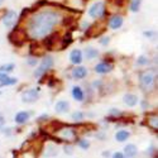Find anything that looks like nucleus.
I'll return each mask as SVG.
<instances>
[{
  "instance_id": "nucleus-1",
  "label": "nucleus",
  "mask_w": 158,
  "mask_h": 158,
  "mask_svg": "<svg viewBox=\"0 0 158 158\" xmlns=\"http://www.w3.org/2000/svg\"><path fill=\"white\" fill-rule=\"evenodd\" d=\"M60 22V15L56 11L44 10L33 15L28 22V34L34 39L46 38Z\"/></svg>"
},
{
  "instance_id": "nucleus-2",
  "label": "nucleus",
  "mask_w": 158,
  "mask_h": 158,
  "mask_svg": "<svg viewBox=\"0 0 158 158\" xmlns=\"http://www.w3.org/2000/svg\"><path fill=\"white\" fill-rule=\"evenodd\" d=\"M156 77H157V73L154 70L149 69V70H146L140 73V77H139V84H140V87L149 93L154 89V84H156Z\"/></svg>"
},
{
  "instance_id": "nucleus-3",
  "label": "nucleus",
  "mask_w": 158,
  "mask_h": 158,
  "mask_svg": "<svg viewBox=\"0 0 158 158\" xmlns=\"http://www.w3.org/2000/svg\"><path fill=\"white\" fill-rule=\"evenodd\" d=\"M9 39H10V42L13 44L20 47L22 44H24L25 41H27V34H25V32L23 29L17 28L9 34Z\"/></svg>"
},
{
  "instance_id": "nucleus-4",
  "label": "nucleus",
  "mask_w": 158,
  "mask_h": 158,
  "mask_svg": "<svg viewBox=\"0 0 158 158\" xmlns=\"http://www.w3.org/2000/svg\"><path fill=\"white\" fill-rule=\"evenodd\" d=\"M52 66H53V58L49 57V56H44L43 61L41 62V64H39V67L34 71V76L35 77H41L42 75H44Z\"/></svg>"
},
{
  "instance_id": "nucleus-5",
  "label": "nucleus",
  "mask_w": 158,
  "mask_h": 158,
  "mask_svg": "<svg viewBox=\"0 0 158 158\" xmlns=\"http://www.w3.org/2000/svg\"><path fill=\"white\" fill-rule=\"evenodd\" d=\"M104 13H105V4L102 2H98L93 4V6L89 10L90 17H93V18H100L104 15Z\"/></svg>"
},
{
  "instance_id": "nucleus-6",
  "label": "nucleus",
  "mask_w": 158,
  "mask_h": 158,
  "mask_svg": "<svg viewBox=\"0 0 158 158\" xmlns=\"http://www.w3.org/2000/svg\"><path fill=\"white\" fill-rule=\"evenodd\" d=\"M39 98V94H38V90L37 89H29V90H25L24 93L22 94V100L23 102H34L37 101Z\"/></svg>"
},
{
  "instance_id": "nucleus-7",
  "label": "nucleus",
  "mask_w": 158,
  "mask_h": 158,
  "mask_svg": "<svg viewBox=\"0 0 158 158\" xmlns=\"http://www.w3.org/2000/svg\"><path fill=\"white\" fill-rule=\"evenodd\" d=\"M104 31H105V27H104L101 23H95V24L91 25V27H89V29H87V32H86V35H87V37L99 35V34H101Z\"/></svg>"
},
{
  "instance_id": "nucleus-8",
  "label": "nucleus",
  "mask_w": 158,
  "mask_h": 158,
  "mask_svg": "<svg viewBox=\"0 0 158 158\" xmlns=\"http://www.w3.org/2000/svg\"><path fill=\"white\" fill-rule=\"evenodd\" d=\"M15 20H17V14H15V11H13V10L6 11V14L3 17V23L5 27H13Z\"/></svg>"
},
{
  "instance_id": "nucleus-9",
  "label": "nucleus",
  "mask_w": 158,
  "mask_h": 158,
  "mask_svg": "<svg viewBox=\"0 0 158 158\" xmlns=\"http://www.w3.org/2000/svg\"><path fill=\"white\" fill-rule=\"evenodd\" d=\"M113 70V64L111 63H108V62H100V63H98L96 66H95V71L98 72V73H101V75H104V73H108V72H110Z\"/></svg>"
},
{
  "instance_id": "nucleus-10",
  "label": "nucleus",
  "mask_w": 158,
  "mask_h": 158,
  "mask_svg": "<svg viewBox=\"0 0 158 158\" xmlns=\"http://www.w3.org/2000/svg\"><path fill=\"white\" fill-rule=\"evenodd\" d=\"M60 138L64 140H73L75 139V130L72 128H62L60 130Z\"/></svg>"
},
{
  "instance_id": "nucleus-11",
  "label": "nucleus",
  "mask_w": 158,
  "mask_h": 158,
  "mask_svg": "<svg viewBox=\"0 0 158 158\" xmlns=\"http://www.w3.org/2000/svg\"><path fill=\"white\" fill-rule=\"evenodd\" d=\"M70 61L73 64H78L82 62V52L80 49H73L70 53Z\"/></svg>"
},
{
  "instance_id": "nucleus-12",
  "label": "nucleus",
  "mask_w": 158,
  "mask_h": 158,
  "mask_svg": "<svg viewBox=\"0 0 158 158\" xmlns=\"http://www.w3.org/2000/svg\"><path fill=\"white\" fill-rule=\"evenodd\" d=\"M123 25V18L120 15H113L109 20V27L113 29H119Z\"/></svg>"
},
{
  "instance_id": "nucleus-13",
  "label": "nucleus",
  "mask_w": 158,
  "mask_h": 158,
  "mask_svg": "<svg viewBox=\"0 0 158 158\" xmlns=\"http://www.w3.org/2000/svg\"><path fill=\"white\" fill-rule=\"evenodd\" d=\"M87 75V70L85 67H82V66H78V67H75L73 71H72V76L75 78H77V80H81V78L86 77Z\"/></svg>"
},
{
  "instance_id": "nucleus-14",
  "label": "nucleus",
  "mask_w": 158,
  "mask_h": 158,
  "mask_svg": "<svg viewBox=\"0 0 158 158\" xmlns=\"http://www.w3.org/2000/svg\"><path fill=\"white\" fill-rule=\"evenodd\" d=\"M56 111L58 114H64V113H67L70 110V104L67 101H64V100H61L56 104Z\"/></svg>"
},
{
  "instance_id": "nucleus-15",
  "label": "nucleus",
  "mask_w": 158,
  "mask_h": 158,
  "mask_svg": "<svg viewBox=\"0 0 158 158\" xmlns=\"http://www.w3.org/2000/svg\"><path fill=\"white\" fill-rule=\"evenodd\" d=\"M137 154V147L134 144H128L124 148V158H134Z\"/></svg>"
},
{
  "instance_id": "nucleus-16",
  "label": "nucleus",
  "mask_w": 158,
  "mask_h": 158,
  "mask_svg": "<svg viewBox=\"0 0 158 158\" xmlns=\"http://www.w3.org/2000/svg\"><path fill=\"white\" fill-rule=\"evenodd\" d=\"M57 38H58V34H53V35H47L44 38V47L47 49H52L55 47V43L57 41Z\"/></svg>"
},
{
  "instance_id": "nucleus-17",
  "label": "nucleus",
  "mask_w": 158,
  "mask_h": 158,
  "mask_svg": "<svg viewBox=\"0 0 158 158\" xmlns=\"http://www.w3.org/2000/svg\"><path fill=\"white\" fill-rule=\"evenodd\" d=\"M72 96L77 101H82L84 100V91L80 86H73L72 87Z\"/></svg>"
},
{
  "instance_id": "nucleus-18",
  "label": "nucleus",
  "mask_w": 158,
  "mask_h": 158,
  "mask_svg": "<svg viewBox=\"0 0 158 158\" xmlns=\"http://www.w3.org/2000/svg\"><path fill=\"white\" fill-rule=\"evenodd\" d=\"M29 119V114L27 111H19L17 115H15V123L18 124H24L27 123Z\"/></svg>"
},
{
  "instance_id": "nucleus-19",
  "label": "nucleus",
  "mask_w": 158,
  "mask_h": 158,
  "mask_svg": "<svg viewBox=\"0 0 158 158\" xmlns=\"http://www.w3.org/2000/svg\"><path fill=\"white\" fill-rule=\"evenodd\" d=\"M124 102L128 105V106H134V105L138 102V98L133 94H125L124 95Z\"/></svg>"
},
{
  "instance_id": "nucleus-20",
  "label": "nucleus",
  "mask_w": 158,
  "mask_h": 158,
  "mask_svg": "<svg viewBox=\"0 0 158 158\" xmlns=\"http://www.w3.org/2000/svg\"><path fill=\"white\" fill-rule=\"evenodd\" d=\"M31 53L34 55V57L43 56V55H44V48H41L38 44L33 43V44H31Z\"/></svg>"
},
{
  "instance_id": "nucleus-21",
  "label": "nucleus",
  "mask_w": 158,
  "mask_h": 158,
  "mask_svg": "<svg viewBox=\"0 0 158 158\" xmlns=\"http://www.w3.org/2000/svg\"><path fill=\"white\" fill-rule=\"evenodd\" d=\"M98 55H99V51L95 49V48H93V47H87V48L85 49V57H86L87 60L96 58Z\"/></svg>"
},
{
  "instance_id": "nucleus-22",
  "label": "nucleus",
  "mask_w": 158,
  "mask_h": 158,
  "mask_svg": "<svg viewBox=\"0 0 158 158\" xmlns=\"http://www.w3.org/2000/svg\"><path fill=\"white\" fill-rule=\"evenodd\" d=\"M129 135H130V133L128 130H119L116 133V135H115V139L118 142H125L129 138Z\"/></svg>"
},
{
  "instance_id": "nucleus-23",
  "label": "nucleus",
  "mask_w": 158,
  "mask_h": 158,
  "mask_svg": "<svg viewBox=\"0 0 158 158\" xmlns=\"http://www.w3.org/2000/svg\"><path fill=\"white\" fill-rule=\"evenodd\" d=\"M148 125H149L152 129H154V130H157V129H158V119H157V114H151V115L148 116Z\"/></svg>"
},
{
  "instance_id": "nucleus-24",
  "label": "nucleus",
  "mask_w": 158,
  "mask_h": 158,
  "mask_svg": "<svg viewBox=\"0 0 158 158\" xmlns=\"http://www.w3.org/2000/svg\"><path fill=\"white\" fill-rule=\"evenodd\" d=\"M57 153H58V148H56V147H53V146H48V147L46 148L44 156H46V157H53V156H56Z\"/></svg>"
},
{
  "instance_id": "nucleus-25",
  "label": "nucleus",
  "mask_w": 158,
  "mask_h": 158,
  "mask_svg": "<svg viewBox=\"0 0 158 158\" xmlns=\"http://www.w3.org/2000/svg\"><path fill=\"white\" fill-rule=\"evenodd\" d=\"M14 67H15V66L13 64V63H6V64H3L2 67H0V72H4V73L10 72V71L14 70Z\"/></svg>"
},
{
  "instance_id": "nucleus-26",
  "label": "nucleus",
  "mask_w": 158,
  "mask_h": 158,
  "mask_svg": "<svg viewBox=\"0 0 158 158\" xmlns=\"http://www.w3.org/2000/svg\"><path fill=\"white\" fill-rule=\"evenodd\" d=\"M140 3H142V0H131V3H130V10L131 11H138L139 8H140Z\"/></svg>"
},
{
  "instance_id": "nucleus-27",
  "label": "nucleus",
  "mask_w": 158,
  "mask_h": 158,
  "mask_svg": "<svg viewBox=\"0 0 158 158\" xmlns=\"http://www.w3.org/2000/svg\"><path fill=\"white\" fill-rule=\"evenodd\" d=\"M14 84H17V80L15 78H13V77H8V78H5V80L0 84V87H3V86H8V85H14Z\"/></svg>"
},
{
  "instance_id": "nucleus-28",
  "label": "nucleus",
  "mask_w": 158,
  "mask_h": 158,
  "mask_svg": "<svg viewBox=\"0 0 158 158\" xmlns=\"http://www.w3.org/2000/svg\"><path fill=\"white\" fill-rule=\"evenodd\" d=\"M72 42V38H71V33H67L66 34V37L63 38V48H66L70 43Z\"/></svg>"
},
{
  "instance_id": "nucleus-29",
  "label": "nucleus",
  "mask_w": 158,
  "mask_h": 158,
  "mask_svg": "<svg viewBox=\"0 0 158 158\" xmlns=\"http://www.w3.org/2000/svg\"><path fill=\"white\" fill-rule=\"evenodd\" d=\"M78 146H80L82 149H89L90 147V142L87 139H81L80 142H78Z\"/></svg>"
},
{
  "instance_id": "nucleus-30",
  "label": "nucleus",
  "mask_w": 158,
  "mask_h": 158,
  "mask_svg": "<svg viewBox=\"0 0 158 158\" xmlns=\"http://www.w3.org/2000/svg\"><path fill=\"white\" fill-rule=\"evenodd\" d=\"M82 118H84V113H81V111H75L72 114V119L73 120H81Z\"/></svg>"
},
{
  "instance_id": "nucleus-31",
  "label": "nucleus",
  "mask_w": 158,
  "mask_h": 158,
  "mask_svg": "<svg viewBox=\"0 0 158 158\" xmlns=\"http://www.w3.org/2000/svg\"><path fill=\"white\" fill-rule=\"evenodd\" d=\"M138 63H139V64H147V63H148V58L144 57V56H140V57L138 58Z\"/></svg>"
},
{
  "instance_id": "nucleus-32",
  "label": "nucleus",
  "mask_w": 158,
  "mask_h": 158,
  "mask_svg": "<svg viewBox=\"0 0 158 158\" xmlns=\"http://www.w3.org/2000/svg\"><path fill=\"white\" fill-rule=\"evenodd\" d=\"M109 42H110V38H109V37H104V38L100 39V43H101V44H108Z\"/></svg>"
},
{
  "instance_id": "nucleus-33",
  "label": "nucleus",
  "mask_w": 158,
  "mask_h": 158,
  "mask_svg": "<svg viewBox=\"0 0 158 158\" xmlns=\"http://www.w3.org/2000/svg\"><path fill=\"white\" fill-rule=\"evenodd\" d=\"M4 124H5V118H4V115L2 113H0V129L4 127Z\"/></svg>"
},
{
  "instance_id": "nucleus-34",
  "label": "nucleus",
  "mask_w": 158,
  "mask_h": 158,
  "mask_svg": "<svg viewBox=\"0 0 158 158\" xmlns=\"http://www.w3.org/2000/svg\"><path fill=\"white\" fill-rule=\"evenodd\" d=\"M111 158H124V154L122 152H115Z\"/></svg>"
},
{
  "instance_id": "nucleus-35",
  "label": "nucleus",
  "mask_w": 158,
  "mask_h": 158,
  "mask_svg": "<svg viewBox=\"0 0 158 158\" xmlns=\"http://www.w3.org/2000/svg\"><path fill=\"white\" fill-rule=\"evenodd\" d=\"M9 76L6 75V73H4V72H0V84H2L4 80H5V78H8Z\"/></svg>"
},
{
  "instance_id": "nucleus-36",
  "label": "nucleus",
  "mask_w": 158,
  "mask_h": 158,
  "mask_svg": "<svg viewBox=\"0 0 158 158\" xmlns=\"http://www.w3.org/2000/svg\"><path fill=\"white\" fill-rule=\"evenodd\" d=\"M64 151H66V153H67V154H71V153H72V147L66 146V147H64Z\"/></svg>"
},
{
  "instance_id": "nucleus-37",
  "label": "nucleus",
  "mask_w": 158,
  "mask_h": 158,
  "mask_svg": "<svg viewBox=\"0 0 158 158\" xmlns=\"http://www.w3.org/2000/svg\"><path fill=\"white\" fill-rule=\"evenodd\" d=\"M110 114H115V115H119V114H122L119 110H118V109H111L110 110Z\"/></svg>"
},
{
  "instance_id": "nucleus-38",
  "label": "nucleus",
  "mask_w": 158,
  "mask_h": 158,
  "mask_svg": "<svg viewBox=\"0 0 158 158\" xmlns=\"http://www.w3.org/2000/svg\"><path fill=\"white\" fill-rule=\"evenodd\" d=\"M28 63L32 64V66H34V64L37 63V60H35V58H29V60H28Z\"/></svg>"
},
{
  "instance_id": "nucleus-39",
  "label": "nucleus",
  "mask_w": 158,
  "mask_h": 158,
  "mask_svg": "<svg viewBox=\"0 0 158 158\" xmlns=\"http://www.w3.org/2000/svg\"><path fill=\"white\" fill-rule=\"evenodd\" d=\"M144 35H148V38H152L153 32H144Z\"/></svg>"
},
{
  "instance_id": "nucleus-40",
  "label": "nucleus",
  "mask_w": 158,
  "mask_h": 158,
  "mask_svg": "<svg viewBox=\"0 0 158 158\" xmlns=\"http://www.w3.org/2000/svg\"><path fill=\"white\" fill-rule=\"evenodd\" d=\"M102 156H104V157H109L110 153H109V152H102Z\"/></svg>"
},
{
  "instance_id": "nucleus-41",
  "label": "nucleus",
  "mask_w": 158,
  "mask_h": 158,
  "mask_svg": "<svg viewBox=\"0 0 158 158\" xmlns=\"http://www.w3.org/2000/svg\"><path fill=\"white\" fill-rule=\"evenodd\" d=\"M147 105H148V104H147L146 101H143V102H142V106H143V109H146V106H147Z\"/></svg>"
},
{
  "instance_id": "nucleus-42",
  "label": "nucleus",
  "mask_w": 158,
  "mask_h": 158,
  "mask_svg": "<svg viewBox=\"0 0 158 158\" xmlns=\"http://www.w3.org/2000/svg\"><path fill=\"white\" fill-rule=\"evenodd\" d=\"M3 3H4V0H0V5H2Z\"/></svg>"
},
{
  "instance_id": "nucleus-43",
  "label": "nucleus",
  "mask_w": 158,
  "mask_h": 158,
  "mask_svg": "<svg viewBox=\"0 0 158 158\" xmlns=\"http://www.w3.org/2000/svg\"><path fill=\"white\" fill-rule=\"evenodd\" d=\"M0 95H2V91H0Z\"/></svg>"
}]
</instances>
